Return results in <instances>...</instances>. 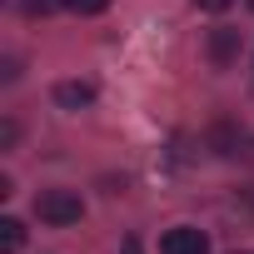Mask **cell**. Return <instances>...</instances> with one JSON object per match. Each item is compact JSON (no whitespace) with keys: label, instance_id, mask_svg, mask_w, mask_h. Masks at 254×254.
Here are the masks:
<instances>
[{"label":"cell","instance_id":"obj_5","mask_svg":"<svg viewBox=\"0 0 254 254\" xmlns=\"http://www.w3.org/2000/svg\"><path fill=\"white\" fill-rule=\"evenodd\" d=\"M20 244H25V224L20 219H0V254H20Z\"/></svg>","mask_w":254,"mask_h":254},{"label":"cell","instance_id":"obj_9","mask_svg":"<svg viewBox=\"0 0 254 254\" xmlns=\"http://www.w3.org/2000/svg\"><path fill=\"white\" fill-rule=\"evenodd\" d=\"M194 5H199V10H229L234 0H194Z\"/></svg>","mask_w":254,"mask_h":254},{"label":"cell","instance_id":"obj_1","mask_svg":"<svg viewBox=\"0 0 254 254\" xmlns=\"http://www.w3.org/2000/svg\"><path fill=\"white\" fill-rule=\"evenodd\" d=\"M35 214H40L45 224L65 229V224H80L85 204H80V194H75V190H45V194H35Z\"/></svg>","mask_w":254,"mask_h":254},{"label":"cell","instance_id":"obj_7","mask_svg":"<svg viewBox=\"0 0 254 254\" xmlns=\"http://www.w3.org/2000/svg\"><path fill=\"white\" fill-rule=\"evenodd\" d=\"M70 10L75 15H100V10H110V0H70Z\"/></svg>","mask_w":254,"mask_h":254},{"label":"cell","instance_id":"obj_8","mask_svg":"<svg viewBox=\"0 0 254 254\" xmlns=\"http://www.w3.org/2000/svg\"><path fill=\"white\" fill-rule=\"evenodd\" d=\"M15 140H20V125L5 120V125H0V150H15Z\"/></svg>","mask_w":254,"mask_h":254},{"label":"cell","instance_id":"obj_10","mask_svg":"<svg viewBox=\"0 0 254 254\" xmlns=\"http://www.w3.org/2000/svg\"><path fill=\"white\" fill-rule=\"evenodd\" d=\"M125 254H140V244H135V239H125Z\"/></svg>","mask_w":254,"mask_h":254},{"label":"cell","instance_id":"obj_4","mask_svg":"<svg viewBox=\"0 0 254 254\" xmlns=\"http://www.w3.org/2000/svg\"><path fill=\"white\" fill-rule=\"evenodd\" d=\"M209 55H214V65H229L239 55V30H214L209 35Z\"/></svg>","mask_w":254,"mask_h":254},{"label":"cell","instance_id":"obj_11","mask_svg":"<svg viewBox=\"0 0 254 254\" xmlns=\"http://www.w3.org/2000/svg\"><path fill=\"white\" fill-rule=\"evenodd\" d=\"M249 10H254V0H249Z\"/></svg>","mask_w":254,"mask_h":254},{"label":"cell","instance_id":"obj_2","mask_svg":"<svg viewBox=\"0 0 254 254\" xmlns=\"http://www.w3.org/2000/svg\"><path fill=\"white\" fill-rule=\"evenodd\" d=\"M160 254H209V234L194 229V224H175L160 239Z\"/></svg>","mask_w":254,"mask_h":254},{"label":"cell","instance_id":"obj_3","mask_svg":"<svg viewBox=\"0 0 254 254\" xmlns=\"http://www.w3.org/2000/svg\"><path fill=\"white\" fill-rule=\"evenodd\" d=\"M55 105L60 110H85V105H95V85L90 80H60L55 85Z\"/></svg>","mask_w":254,"mask_h":254},{"label":"cell","instance_id":"obj_6","mask_svg":"<svg viewBox=\"0 0 254 254\" xmlns=\"http://www.w3.org/2000/svg\"><path fill=\"white\" fill-rule=\"evenodd\" d=\"M20 5H25V15H35V20H40V15H55L60 5H70V0H20Z\"/></svg>","mask_w":254,"mask_h":254}]
</instances>
